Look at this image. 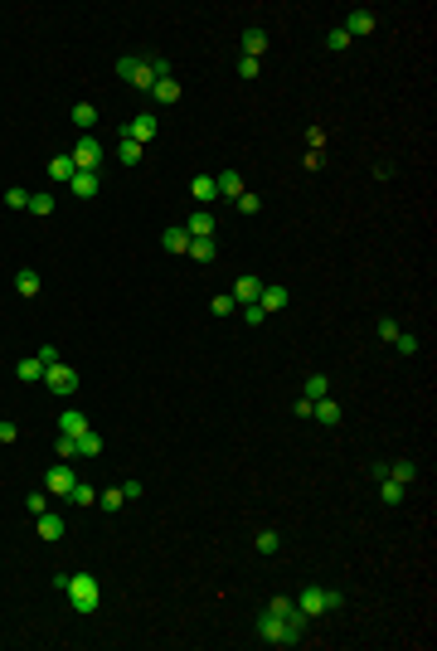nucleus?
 <instances>
[{
	"mask_svg": "<svg viewBox=\"0 0 437 651\" xmlns=\"http://www.w3.org/2000/svg\"><path fill=\"white\" fill-rule=\"evenodd\" d=\"M29 214H39V219H44V214H54V194H49V190L29 194Z\"/></svg>",
	"mask_w": 437,
	"mask_h": 651,
	"instance_id": "obj_33",
	"label": "nucleus"
},
{
	"mask_svg": "<svg viewBox=\"0 0 437 651\" xmlns=\"http://www.w3.org/2000/svg\"><path fill=\"white\" fill-rule=\"evenodd\" d=\"M68 117H73V127H78V132H93V127H98V108H93V103H73V112H68Z\"/></svg>",
	"mask_w": 437,
	"mask_h": 651,
	"instance_id": "obj_22",
	"label": "nucleus"
},
{
	"mask_svg": "<svg viewBox=\"0 0 437 651\" xmlns=\"http://www.w3.org/2000/svg\"><path fill=\"white\" fill-rule=\"evenodd\" d=\"M117 78H127L132 88H141V93H151V88H156L151 63H146V58H137V54H122V58H117Z\"/></svg>",
	"mask_w": 437,
	"mask_h": 651,
	"instance_id": "obj_3",
	"label": "nucleus"
},
{
	"mask_svg": "<svg viewBox=\"0 0 437 651\" xmlns=\"http://www.w3.org/2000/svg\"><path fill=\"white\" fill-rule=\"evenodd\" d=\"M63 501H73V506H98V491L88 486V481H78V486L68 491V496H63Z\"/></svg>",
	"mask_w": 437,
	"mask_h": 651,
	"instance_id": "obj_31",
	"label": "nucleus"
},
{
	"mask_svg": "<svg viewBox=\"0 0 437 651\" xmlns=\"http://www.w3.org/2000/svg\"><path fill=\"white\" fill-rule=\"evenodd\" d=\"M326 49L345 54V49H350V34H345V29H330V34H326Z\"/></svg>",
	"mask_w": 437,
	"mask_h": 651,
	"instance_id": "obj_38",
	"label": "nucleus"
},
{
	"mask_svg": "<svg viewBox=\"0 0 437 651\" xmlns=\"http://www.w3.org/2000/svg\"><path fill=\"white\" fill-rule=\"evenodd\" d=\"M68 156H73V170H98L107 151H102V141H98V136H78V146H73Z\"/></svg>",
	"mask_w": 437,
	"mask_h": 651,
	"instance_id": "obj_5",
	"label": "nucleus"
},
{
	"mask_svg": "<svg viewBox=\"0 0 437 651\" xmlns=\"http://www.w3.org/2000/svg\"><path fill=\"white\" fill-rule=\"evenodd\" d=\"M39 540L44 544L63 540V516H58V511H44V516H39Z\"/></svg>",
	"mask_w": 437,
	"mask_h": 651,
	"instance_id": "obj_12",
	"label": "nucleus"
},
{
	"mask_svg": "<svg viewBox=\"0 0 437 651\" xmlns=\"http://www.w3.org/2000/svg\"><path fill=\"white\" fill-rule=\"evenodd\" d=\"M311 418H316V423H326V428H335V423H340V404H335V399H316V408H311Z\"/></svg>",
	"mask_w": 437,
	"mask_h": 651,
	"instance_id": "obj_19",
	"label": "nucleus"
},
{
	"mask_svg": "<svg viewBox=\"0 0 437 651\" xmlns=\"http://www.w3.org/2000/svg\"><path fill=\"white\" fill-rule=\"evenodd\" d=\"M73 457H78V437L58 433V442H54V462H73Z\"/></svg>",
	"mask_w": 437,
	"mask_h": 651,
	"instance_id": "obj_28",
	"label": "nucleus"
},
{
	"mask_svg": "<svg viewBox=\"0 0 437 651\" xmlns=\"http://www.w3.org/2000/svg\"><path fill=\"white\" fill-rule=\"evenodd\" d=\"M233 204H238V214H258V209H263V199H258L253 190H243L238 199H233Z\"/></svg>",
	"mask_w": 437,
	"mask_h": 651,
	"instance_id": "obj_36",
	"label": "nucleus"
},
{
	"mask_svg": "<svg viewBox=\"0 0 437 651\" xmlns=\"http://www.w3.org/2000/svg\"><path fill=\"white\" fill-rule=\"evenodd\" d=\"M156 132H161V127H156V117H151V112H141V117H132V122H127V141H137V146H146V141H156Z\"/></svg>",
	"mask_w": 437,
	"mask_h": 651,
	"instance_id": "obj_8",
	"label": "nucleus"
},
{
	"mask_svg": "<svg viewBox=\"0 0 437 651\" xmlns=\"http://www.w3.org/2000/svg\"><path fill=\"white\" fill-rule=\"evenodd\" d=\"M68 603H73V613L78 618H93L98 608H102V583L93 578V573H68Z\"/></svg>",
	"mask_w": 437,
	"mask_h": 651,
	"instance_id": "obj_2",
	"label": "nucleus"
},
{
	"mask_svg": "<svg viewBox=\"0 0 437 651\" xmlns=\"http://www.w3.org/2000/svg\"><path fill=\"white\" fill-rule=\"evenodd\" d=\"M185 234H190V239H214V214H209V209H194L190 224H185Z\"/></svg>",
	"mask_w": 437,
	"mask_h": 651,
	"instance_id": "obj_13",
	"label": "nucleus"
},
{
	"mask_svg": "<svg viewBox=\"0 0 437 651\" xmlns=\"http://www.w3.org/2000/svg\"><path fill=\"white\" fill-rule=\"evenodd\" d=\"M190 194H194V204H214V199H218L214 175H194V180H190Z\"/></svg>",
	"mask_w": 437,
	"mask_h": 651,
	"instance_id": "obj_15",
	"label": "nucleus"
},
{
	"mask_svg": "<svg viewBox=\"0 0 437 651\" xmlns=\"http://www.w3.org/2000/svg\"><path fill=\"white\" fill-rule=\"evenodd\" d=\"M15 292H20V297H39V272L20 268V272H15Z\"/></svg>",
	"mask_w": 437,
	"mask_h": 651,
	"instance_id": "obj_25",
	"label": "nucleus"
},
{
	"mask_svg": "<svg viewBox=\"0 0 437 651\" xmlns=\"http://www.w3.org/2000/svg\"><path fill=\"white\" fill-rule=\"evenodd\" d=\"M292 603H297L301 618H321V613H326V588H316V583H311V588H301Z\"/></svg>",
	"mask_w": 437,
	"mask_h": 651,
	"instance_id": "obj_7",
	"label": "nucleus"
},
{
	"mask_svg": "<svg viewBox=\"0 0 437 651\" xmlns=\"http://www.w3.org/2000/svg\"><path fill=\"white\" fill-rule=\"evenodd\" d=\"M306 623H311V618H301L297 608H292L287 618L263 608V613H258V637H263L268 647H301V642H306Z\"/></svg>",
	"mask_w": 437,
	"mask_h": 651,
	"instance_id": "obj_1",
	"label": "nucleus"
},
{
	"mask_svg": "<svg viewBox=\"0 0 437 651\" xmlns=\"http://www.w3.org/2000/svg\"><path fill=\"white\" fill-rule=\"evenodd\" d=\"M243 321H248V326H263V321H268V311L253 301V306H243Z\"/></svg>",
	"mask_w": 437,
	"mask_h": 651,
	"instance_id": "obj_43",
	"label": "nucleus"
},
{
	"mask_svg": "<svg viewBox=\"0 0 437 651\" xmlns=\"http://www.w3.org/2000/svg\"><path fill=\"white\" fill-rule=\"evenodd\" d=\"M326 394H330V380H326V375H306L301 399H311V404H316V399H326Z\"/></svg>",
	"mask_w": 437,
	"mask_h": 651,
	"instance_id": "obj_23",
	"label": "nucleus"
},
{
	"mask_svg": "<svg viewBox=\"0 0 437 651\" xmlns=\"http://www.w3.org/2000/svg\"><path fill=\"white\" fill-rule=\"evenodd\" d=\"M141 491H146L141 481H122V496H127V501H141Z\"/></svg>",
	"mask_w": 437,
	"mask_h": 651,
	"instance_id": "obj_48",
	"label": "nucleus"
},
{
	"mask_svg": "<svg viewBox=\"0 0 437 651\" xmlns=\"http://www.w3.org/2000/svg\"><path fill=\"white\" fill-rule=\"evenodd\" d=\"M389 476H394L399 486H409V481H418V467H413V462H394V467H389Z\"/></svg>",
	"mask_w": 437,
	"mask_h": 651,
	"instance_id": "obj_34",
	"label": "nucleus"
},
{
	"mask_svg": "<svg viewBox=\"0 0 437 651\" xmlns=\"http://www.w3.org/2000/svg\"><path fill=\"white\" fill-rule=\"evenodd\" d=\"M311 408H316L311 399H297V404H292V413H297V418H311Z\"/></svg>",
	"mask_w": 437,
	"mask_h": 651,
	"instance_id": "obj_50",
	"label": "nucleus"
},
{
	"mask_svg": "<svg viewBox=\"0 0 437 651\" xmlns=\"http://www.w3.org/2000/svg\"><path fill=\"white\" fill-rule=\"evenodd\" d=\"M58 433H68V437L88 433V418H83V408H63V413H58Z\"/></svg>",
	"mask_w": 437,
	"mask_h": 651,
	"instance_id": "obj_17",
	"label": "nucleus"
},
{
	"mask_svg": "<svg viewBox=\"0 0 437 651\" xmlns=\"http://www.w3.org/2000/svg\"><path fill=\"white\" fill-rule=\"evenodd\" d=\"M5 204H10V209H29V190H20V185L5 190Z\"/></svg>",
	"mask_w": 437,
	"mask_h": 651,
	"instance_id": "obj_41",
	"label": "nucleus"
},
{
	"mask_svg": "<svg viewBox=\"0 0 437 651\" xmlns=\"http://www.w3.org/2000/svg\"><path fill=\"white\" fill-rule=\"evenodd\" d=\"M394 350H399V355H418V335H409V330H399V340H394Z\"/></svg>",
	"mask_w": 437,
	"mask_h": 651,
	"instance_id": "obj_40",
	"label": "nucleus"
},
{
	"mask_svg": "<svg viewBox=\"0 0 437 651\" xmlns=\"http://www.w3.org/2000/svg\"><path fill=\"white\" fill-rule=\"evenodd\" d=\"M117 161H122V165H137V161H141V146L122 136V141H117Z\"/></svg>",
	"mask_w": 437,
	"mask_h": 651,
	"instance_id": "obj_35",
	"label": "nucleus"
},
{
	"mask_svg": "<svg viewBox=\"0 0 437 651\" xmlns=\"http://www.w3.org/2000/svg\"><path fill=\"white\" fill-rule=\"evenodd\" d=\"M161 248H165V253H190V234H185V229H165Z\"/></svg>",
	"mask_w": 437,
	"mask_h": 651,
	"instance_id": "obj_24",
	"label": "nucleus"
},
{
	"mask_svg": "<svg viewBox=\"0 0 437 651\" xmlns=\"http://www.w3.org/2000/svg\"><path fill=\"white\" fill-rule=\"evenodd\" d=\"M73 486H78V472H73V462H54V467L44 472V491H49V496H68Z\"/></svg>",
	"mask_w": 437,
	"mask_h": 651,
	"instance_id": "obj_6",
	"label": "nucleus"
},
{
	"mask_svg": "<svg viewBox=\"0 0 437 651\" xmlns=\"http://www.w3.org/2000/svg\"><path fill=\"white\" fill-rule=\"evenodd\" d=\"M98 452H102V437L93 433V428H88V433H78V457H98Z\"/></svg>",
	"mask_w": 437,
	"mask_h": 651,
	"instance_id": "obj_30",
	"label": "nucleus"
},
{
	"mask_svg": "<svg viewBox=\"0 0 437 651\" xmlns=\"http://www.w3.org/2000/svg\"><path fill=\"white\" fill-rule=\"evenodd\" d=\"M287 301H292V292H287V287H263V297H258V306H263V311L273 316V311H282Z\"/></svg>",
	"mask_w": 437,
	"mask_h": 651,
	"instance_id": "obj_18",
	"label": "nucleus"
},
{
	"mask_svg": "<svg viewBox=\"0 0 437 651\" xmlns=\"http://www.w3.org/2000/svg\"><path fill=\"white\" fill-rule=\"evenodd\" d=\"M151 98H156L161 108H170V103H180V83H175V78H156V88H151Z\"/></svg>",
	"mask_w": 437,
	"mask_h": 651,
	"instance_id": "obj_21",
	"label": "nucleus"
},
{
	"mask_svg": "<svg viewBox=\"0 0 437 651\" xmlns=\"http://www.w3.org/2000/svg\"><path fill=\"white\" fill-rule=\"evenodd\" d=\"M263 49H268V29H243V58H258Z\"/></svg>",
	"mask_w": 437,
	"mask_h": 651,
	"instance_id": "obj_20",
	"label": "nucleus"
},
{
	"mask_svg": "<svg viewBox=\"0 0 437 651\" xmlns=\"http://www.w3.org/2000/svg\"><path fill=\"white\" fill-rule=\"evenodd\" d=\"M98 506H102V511H122V506H127V496H122V486H107V491H98Z\"/></svg>",
	"mask_w": 437,
	"mask_h": 651,
	"instance_id": "obj_29",
	"label": "nucleus"
},
{
	"mask_svg": "<svg viewBox=\"0 0 437 651\" xmlns=\"http://www.w3.org/2000/svg\"><path fill=\"white\" fill-rule=\"evenodd\" d=\"M399 330H404V326L394 321V316H384V321H379V340H384V345H394V340H399Z\"/></svg>",
	"mask_w": 437,
	"mask_h": 651,
	"instance_id": "obj_37",
	"label": "nucleus"
},
{
	"mask_svg": "<svg viewBox=\"0 0 437 651\" xmlns=\"http://www.w3.org/2000/svg\"><path fill=\"white\" fill-rule=\"evenodd\" d=\"M214 185H218V194H223V199H238V194H243V175H238V170H218Z\"/></svg>",
	"mask_w": 437,
	"mask_h": 651,
	"instance_id": "obj_16",
	"label": "nucleus"
},
{
	"mask_svg": "<svg viewBox=\"0 0 437 651\" xmlns=\"http://www.w3.org/2000/svg\"><path fill=\"white\" fill-rule=\"evenodd\" d=\"M263 287H268L263 277H253V272H243V277L233 282V301H238V306H253V301L263 297Z\"/></svg>",
	"mask_w": 437,
	"mask_h": 651,
	"instance_id": "obj_9",
	"label": "nucleus"
},
{
	"mask_svg": "<svg viewBox=\"0 0 437 651\" xmlns=\"http://www.w3.org/2000/svg\"><path fill=\"white\" fill-rule=\"evenodd\" d=\"M15 437H20V428H15V423H5V418H0V442H15Z\"/></svg>",
	"mask_w": 437,
	"mask_h": 651,
	"instance_id": "obj_49",
	"label": "nucleus"
},
{
	"mask_svg": "<svg viewBox=\"0 0 437 651\" xmlns=\"http://www.w3.org/2000/svg\"><path fill=\"white\" fill-rule=\"evenodd\" d=\"M190 258H194V263H214L218 244H214V239H190Z\"/></svg>",
	"mask_w": 437,
	"mask_h": 651,
	"instance_id": "obj_26",
	"label": "nucleus"
},
{
	"mask_svg": "<svg viewBox=\"0 0 437 651\" xmlns=\"http://www.w3.org/2000/svg\"><path fill=\"white\" fill-rule=\"evenodd\" d=\"M49 175H54V180H73V156H68V151L54 156V161H49Z\"/></svg>",
	"mask_w": 437,
	"mask_h": 651,
	"instance_id": "obj_32",
	"label": "nucleus"
},
{
	"mask_svg": "<svg viewBox=\"0 0 437 651\" xmlns=\"http://www.w3.org/2000/svg\"><path fill=\"white\" fill-rule=\"evenodd\" d=\"M15 380L20 384H39L44 380V360H39V355H25V360L15 365Z\"/></svg>",
	"mask_w": 437,
	"mask_h": 651,
	"instance_id": "obj_14",
	"label": "nucleus"
},
{
	"mask_svg": "<svg viewBox=\"0 0 437 651\" xmlns=\"http://www.w3.org/2000/svg\"><path fill=\"white\" fill-rule=\"evenodd\" d=\"M44 384H49V394L68 399V394H78V370L73 365H44Z\"/></svg>",
	"mask_w": 437,
	"mask_h": 651,
	"instance_id": "obj_4",
	"label": "nucleus"
},
{
	"mask_svg": "<svg viewBox=\"0 0 437 651\" xmlns=\"http://www.w3.org/2000/svg\"><path fill=\"white\" fill-rule=\"evenodd\" d=\"M258 68H263L258 58H238V78H258Z\"/></svg>",
	"mask_w": 437,
	"mask_h": 651,
	"instance_id": "obj_46",
	"label": "nucleus"
},
{
	"mask_svg": "<svg viewBox=\"0 0 437 651\" xmlns=\"http://www.w3.org/2000/svg\"><path fill=\"white\" fill-rule=\"evenodd\" d=\"M29 511L44 516V511H49V491H34V496H29Z\"/></svg>",
	"mask_w": 437,
	"mask_h": 651,
	"instance_id": "obj_44",
	"label": "nucleus"
},
{
	"mask_svg": "<svg viewBox=\"0 0 437 651\" xmlns=\"http://www.w3.org/2000/svg\"><path fill=\"white\" fill-rule=\"evenodd\" d=\"M258 549H263V554H277V549H282L277 530H263V535H258Z\"/></svg>",
	"mask_w": 437,
	"mask_h": 651,
	"instance_id": "obj_42",
	"label": "nucleus"
},
{
	"mask_svg": "<svg viewBox=\"0 0 437 651\" xmlns=\"http://www.w3.org/2000/svg\"><path fill=\"white\" fill-rule=\"evenodd\" d=\"M345 608V593L340 588H326V613H340Z\"/></svg>",
	"mask_w": 437,
	"mask_h": 651,
	"instance_id": "obj_45",
	"label": "nucleus"
},
{
	"mask_svg": "<svg viewBox=\"0 0 437 651\" xmlns=\"http://www.w3.org/2000/svg\"><path fill=\"white\" fill-rule=\"evenodd\" d=\"M233 306H238V301L228 297V292H223V297H214V301H209V311H214V316H233Z\"/></svg>",
	"mask_w": 437,
	"mask_h": 651,
	"instance_id": "obj_39",
	"label": "nucleus"
},
{
	"mask_svg": "<svg viewBox=\"0 0 437 651\" xmlns=\"http://www.w3.org/2000/svg\"><path fill=\"white\" fill-rule=\"evenodd\" d=\"M146 63H151V73H156V78H170V63H165L161 54H156V58H146Z\"/></svg>",
	"mask_w": 437,
	"mask_h": 651,
	"instance_id": "obj_47",
	"label": "nucleus"
},
{
	"mask_svg": "<svg viewBox=\"0 0 437 651\" xmlns=\"http://www.w3.org/2000/svg\"><path fill=\"white\" fill-rule=\"evenodd\" d=\"M404 491H409V486H399L394 476H379V501H384V506H399V501H404Z\"/></svg>",
	"mask_w": 437,
	"mask_h": 651,
	"instance_id": "obj_27",
	"label": "nucleus"
},
{
	"mask_svg": "<svg viewBox=\"0 0 437 651\" xmlns=\"http://www.w3.org/2000/svg\"><path fill=\"white\" fill-rule=\"evenodd\" d=\"M374 25H379V15H374V10H350L345 34H350V39H355V34H374Z\"/></svg>",
	"mask_w": 437,
	"mask_h": 651,
	"instance_id": "obj_11",
	"label": "nucleus"
},
{
	"mask_svg": "<svg viewBox=\"0 0 437 651\" xmlns=\"http://www.w3.org/2000/svg\"><path fill=\"white\" fill-rule=\"evenodd\" d=\"M68 190H73V199H93V194L102 190V180H98V170H73Z\"/></svg>",
	"mask_w": 437,
	"mask_h": 651,
	"instance_id": "obj_10",
	"label": "nucleus"
}]
</instances>
